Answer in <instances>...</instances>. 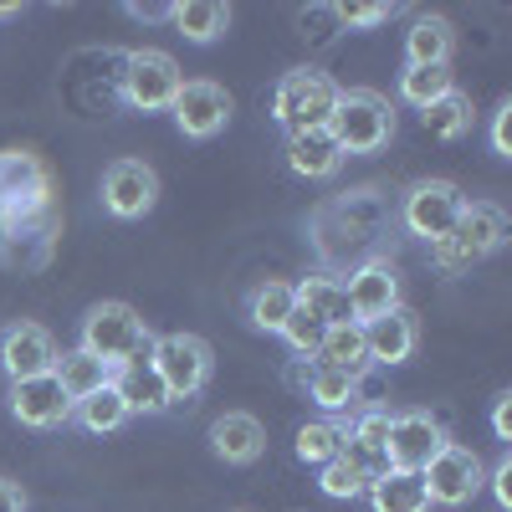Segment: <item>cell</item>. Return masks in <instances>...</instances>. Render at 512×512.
Instances as JSON below:
<instances>
[{
	"mask_svg": "<svg viewBox=\"0 0 512 512\" xmlns=\"http://www.w3.org/2000/svg\"><path fill=\"white\" fill-rule=\"evenodd\" d=\"M72 420H77L88 436H113L118 425L128 420V405L118 400V390L108 384V390H98V395H88V400H77V405H72Z\"/></svg>",
	"mask_w": 512,
	"mask_h": 512,
	"instance_id": "f546056e",
	"label": "cell"
},
{
	"mask_svg": "<svg viewBox=\"0 0 512 512\" xmlns=\"http://www.w3.org/2000/svg\"><path fill=\"white\" fill-rule=\"evenodd\" d=\"M57 338L41 328V323H11L0 333V369L6 379H36V374H52L57 369Z\"/></svg>",
	"mask_w": 512,
	"mask_h": 512,
	"instance_id": "7c38bea8",
	"label": "cell"
},
{
	"mask_svg": "<svg viewBox=\"0 0 512 512\" xmlns=\"http://www.w3.org/2000/svg\"><path fill=\"white\" fill-rule=\"evenodd\" d=\"M431 262H436L441 272H472V267L482 262V256H472L456 236H441V241H431Z\"/></svg>",
	"mask_w": 512,
	"mask_h": 512,
	"instance_id": "e575fe53",
	"label": "cell"
},
{
	"mask_svg": "<svg viewBox=\"0 0 512 512\" xmlns=\"http://www.w3.org/2000/svg\"><path fill=\"white\" fill-rule=\"evenodd\" d=\"M328 134L338 139L344 154H379L395 134V113L379 93H338V108L328 118Z\"/></svg>",
	"mask_w": 512,
	"mask_h": 512,
	"instance_id": "277c9868",
	"label": "cell"
},
{
	"mask_svg": "<svg viewBox=\"0 0 512 512\" xmlns=\"http://www.w3.org/2000/svg\"><path fill=\"white\" fill-rule=\"evenodd\" d=\"M292 308H297V292H292V282H277V277H267L246 297V318H251V328H262V333H282Z\"/></svg>",
	"mask_w": 512,
	"mask_h": 512,
	"instance_id": "484cf974",
	"label": "cell"
},
{
	"mask_svg": "<svg viewBox=\"0 0 512 512\" xmlns=\"http://www.w3.org/2000/svg\"><path fill=\"white\" fill-rule=\"evenodd\" d=\"M0 512H26V492L6 477H0Z\"/></svg>",
	"mask_w": 512,
	"mask_h": 512,
	"instance_id": "ab89813d",
	"label": "cell"
},
{
	"mask_svg": "<svg viewBox=\"0 0 512 512\" xmlns=\"http://www.w3.org/2000/svg\"><path fill=\"white\" fill-rule=\"evenodd\" d=\"M420 128L431 139H461L466 128H472V98H466V93L436 98L431 108H420Z\"/></svg>",
	"mask_w": 512,
	"mask_h": 512,
	"instance_id": "f1b7e54d",
	"label": "cell"
},
{
	"mask_svg": "<svg viewBox=\"0 0 512 512\" xmlns=\"http://www.w3.org/2000/svg\"><path fill=\"white\" fill-rule=\"evenodd\" d=\"M446 93H456V72H451V62L405 67V72H400V98H405L410 108H431V103L446 98Z\"/></svg>",
	"mask_w": 512,
	"mask_h": 512,
	"instance_id": "4316f807",
	"label": "cell"
},
{
	"mask_svg": "<svg viewBox=\"0 0 512 512\" xmlns=\"http://www.w3.org/2000/svg\"><path fill=\"white\" fill-rule=\"evenodd\" d=\"M185 88L180 77V62L169 52H154V47H139L123 57V98L144 108V113H164L169 103H175V93Z\"/></svg>",
	"mask_w": 512,
	"mask_h": 512,
	"instance_id": "8992f818",
	"label": "cell"
},
{
	"mask_svg": "<svg viewBox=\"0 0 512 512\" xmlns=\"http://www.w3.org/2000/svg\"><path fill=\"white\" fill-rule=\"evenodd\" d=\"M451 21L446 16H420L405 36V67H431V62H451Z\"/></svg>",
	"mask_w": 512,
	"mask_h": 512,
	"instance_id": "cb8c5ba5",
	"label": "cell"
},
{
	"mask_svg": "<svg viewBox=\"0 0 512 512\" xmlns=\"http://www.w3.org/2000/svg\"><path fill=\"white\" fill-rule=\"evenodd\" d=\"M297 292V308H308L323 328H338V323H359L354 308H349V292L338 277H303V282H292Z\"/></svg>",
	"mask_w": 512,
	"mask_h": 512,
	"instance_id": "ffe728a7",
	"label": "cell"
},
{
	"mask_svg": "<svg viewBox=\"0 0 512 512\" xmlns=\"http://www.w3.org/2000/svg\"><path fill=\"white\" fill-rule=\"evenodd\" d=\"M169 11H175V6H128V16H134V21H169Z\"/></svg>",
	"mask_w": 512,
	"mask_h": 512,
	"instance_id": "60d3db41",
	"label": "cell"
},
{
	"mask_svg": "<svg viewBox=\"0 0 512 512\" xmlns=\"http://www.w3.org/2000/svg\"><path fill=\"white\" fill-rule=\"evenodd\" d=\"M149 364L164 379L169 400H195L210 379V344L195 333H164V338H154Z\"/></svg>",
	"mask_w": 512,
	"mask_h": 512,
	"instance_id": "5b68a950",
	"label": "cell"
},
{
	"mask_svg": "<svg viewBox=\"0 0 512 512\" xmlns=\"http://www.w3.org/2000/svg\"><path fill=\"white\" fill-rule=\"evenodd\" d=\"M169 21L180 26V36H185V41L205 47V41H216V36L231 26V11L221 6V0H180V6L169 11Z\"/></svg>",
	"mask_w": 512,
	"mask_h": 512,
	"instance_id": "d4e9b609",
	"label": "cell"
},
{
	"mask_svg": "<svg viewBox=\"0 0 512 512\" xmlns=\"http://www.w3.org/2000/svg\"><path fill=\"white\" fill-rule=\"evenodd\" d=\"M287 379L297 384V390H308V379H313V364H303V359H297V364L287 369Z\"/></svg>",
	"mask_w": 512,
	"mask_h": 512,
	"instance_id": "b9f144b4",
	"label": "cell"
},
{
	"mask_svg": "<svg viewBox=\"0 0 512 512\" xmlns=\"http://www.w3.org/2000/svg\"><path fill=\"white\" fill-rule=\"evenodd\" d=\"M11 415L31 431H57L72 420V400L62 395L57 374H36V379H16L11 384Z\"/></svg>",
	"mask_w": 512,
	"mask_h": 512,
	"instance_id": "4fadbf2b",
	"label": "cell"
},
{
	"mask_svg": "<svg viewBox=\"0 0 512 512\" xmlns=\"http://www.w3.org/2000/svg\"><path fill=\"white\" fill-rule=\"evenodd\" d=\"M113 390H118V400L128 405V415H159V410L175 405V400H169V390H164V379L154 374V364H149V359H134V364L113 369Z\"/></svg>",
	"mask_w": 512,
	"mask_h": 512,
	"instance_id": "ac0fdd59",
	"label": "cell"
},
{
	"mask_svg": "<svg viewBox=\"0 0 512 512\" xmlns=\"http://www.w3.org/2000/svg\"><path fill=\"white\" fill-rule=\"evenodd\" d=\"M313 364H318V369H338V374L364 379V369H369L364 328H359V323H338V328H328V333H323V344H318V354H313Z\"/></svg>",
	"mask_w": 512,
	"mask_h": 512,
	"instance_id": "7402d4cb",
	"label": "cell"
},
{
	"mask_svg": "<svg viewBox=\"0 0 512 512\" xmlns=\"http://www.w3.org/2000/svg\"><path fill=\"white\" fill-rule=\"evenodd\" d=\"M210 451H216L226 466H251L256 456L267 451V431L262 420L246 410H226L216 425H210Z\"/></svg>",
	"mask_w": 512,
	"mask_h": 512,
	"instance_id": "2e32d148",
	"label": "cell"
},
{
	"mask_svg": "<svg viewBox=\"0 0 512 512\" xmlns=\"http://www.w3.org/2000/svg\"><path fill=\"white\" fill-rule=\"evenodd\" d=\"M420 482H425V492H431L436 507H466V502L482 492L487 472H482V456H477L472 446L446 441V446L431 456V466L420 472Z\"/></svg>",
	"mask_w": 512,
	"mask_h": 512,
	"instance_id": "52a82bcc",
	"label": "cell"
},
{
	"mask_svg": "<svg viewBox=\"0 0 512 512\" xmlns=\"http://www.w3.org/2000/svg\"><path fill=\"white\" fill-rule=\"evenodd\" d=\"M344 431L354 441H364L369 451H384V441H390V410H359L354 425H344Z\"/></svg>",
	"mask_w": 512,
	"mask_h": 512,
	"instance_id": "836d02e7",
	"label": "cell"
},
{
	"mask_svg": "<svg viewBox=\"0 0 512 512\" xmlns=\"http://www.w3.org/2000/svg\"><path fill=\"white\" fill-rule=\"evenodd\" d=\"M323 333H328V328H323L308 308H292L277 338H282V344H287L297 359H313V354H318V344H323Z\"/></svg>",
	"mask_w": 512,
	"mask_h": 512,
	"instance_id": "1f68e13d",
	"label": "cell"
},
{
	"mask_svg": "<svg viewBox=\"0 0 512 512\" xmlns=\"http://www.w3.org/2000/svg\"><path fill=\"white\" fill-rule=\"evenodd\" d=\"M77 349H88L108 369H123L134 359H149L154 333L128 303H98V308H88V318H82V344Z\"/></svg>",
	"mask_w": 512,
	"mask_h": 512,
	"instance_id": "7a4b0ae2",
	"label": "cell"
},
{
	"mask_svg": "<svg viewBox=\"0 0 512 512\" xmlns=\"http://www.w3.org/2000/svg\"><path fill=\"white\" fill-rule=\"evenodd\" d=\"M472 256H492L502 241H507V216L497 205L477 200V205H461V216H456V231H451Z\"/></svg>",
	"mask_w": 512,
	"mask_h": 512,
	"instance_id": "44dd1931",
	"label": "cell"
},
{
	"mask_svg": "<svg viewBox=\"0 0 512 512\" xmlns=\"http://www.w3.org/2000/svg\"><path fill=\"white\" fill-rule=\"evenodd\" d=\"M338 82L328 72H287L272 93V118L287 128V134H303V128H328L333 108H338Z\"/></svg>",
	"mask_w": 512,
	"mask_h": 512,
	"instance_id": "3957f363",
	"label": "cell"
},
{
	"mask_svg": "<svg viewBox=\"0 0 512 512\" xmlns=\"http://www.w3.org/2000/svg\"><path fill=\"white\" fill-rule=\"evenodd\" d=\"M395 6H374V0H344L338 6V21L344 26H379V21H390Z\"/></svg>",
	"mask_w": 512,
	"mask_h": 512,
	"instance_id": "d590c367",
	"label": "cell"
},
{
	"mask_svg": "<svg viewBox=\"0 0 512 512\" xmlns=\"http://www.w3.org/2000/svg\"><path fill=\"white\" fill-rule=\"evenodd\" d=\"M492 431H497V441H512V390H502L492 400Z\"/></svg>",
	"mask_w": 512,
	"mask_h": 512,
	"instance_id": "74e56055",
	"label": "cell"
},
{
	"mask_svg": "<svg viewBox=\"0 0 512 512\" xmlns=\"http://www.w3.org/2000/svg\"><path fill=\"white\" fill-rule=\"evenodd\" d=\"M344 292H349L354 318H359V323H369V318H379V313L400 308V272H395V262L374 256V262H364V267L344 282Z\"/></svg>",
	"mask_w": 512,
	"mask_h": 512,
	"instance_id": "5bb4252c",
	"label": "cell"
},
{
	"mask_svg": "<svg viewBox=\"0 0 512 512\" xmlns=\"http://www.w3.org/2000/svg\"><path fill=\"white\" fill-rule=\"evenodd\" d=\"M308 400H313L318 410H328V415L354 410V400H359V379H354V374H338V369H318V364H313Z\"/></svg>",
	"mask_w": 512,
	"mask_h": 512,
	"instance_id": "4dcf8cb0",
	"label": "cell"
},
{
	"mask_svg": "<svg viewBox=\"0 0 512 512\" xmlns=\"http://www.w3.org/2000/svg\"><path fill=\"white\" fill-rule=\"evenodd\" d=\"M169 113H175L185 139H216L226 128V118H231V93L221 88V82H210V77H195V82H185V88L175 93Z\"/></svg>",
	"mask_w": 512,
	"mask_h": 512,
	"instance_id": "8fae6325",
	"label": "cell"
},
{
	"mask_svg": "<svg viewBox=\"0 0 512 512\" xmlns=\"http://www.w3.org/2000/svg\"><path fill=\"white\" fill-rule=\"evenodd\" d=\"M318 487H323V497H338V502H354V497H364L369 477H364V472H354V466H349L344 456H333L328 466H318Z\"/></svg>",
	"mask_w": 512,
	"mask_h": 512,
	"instance_id": "d6a6232c",
	"label": "cell"
},
{
	"mask_svg": "<svg viewBox=\"0 0 512 512\" xmlns=\"http://www.w3.org/2000/svg\"><path fill=\"white\" fill-rule=\"evenodd\" d=\"M461 205H466V195H461L451 180H425V185H415V190L405 195L400 221H405L420 241H441V236L456 231Z\"/></svg>",
	"mask_w": 512,
	"mask_h": 512,
	"instance_id": "9c48e42d",
	"label": "cell"
},
{
	"mask_svg": "<svg viewBox=\"0 0 512 512\" xmlns=\"http://www.w3.org/2000/svg\"><path fill=\"white\" fill-rule=\"evenodd\" d=\"M487 482H492V492H497V502H502V507H512V461H507V456L497 461V472H492Z\"/></svg>",
	"mask_w": 512,
	"mask_h": 512,
	"instance_id": "f35d334b",
	"label": "cell"
},
{
	"mask_svg": "<svg viewBox=\"0 0 512 512\" xmlns=\"http://www.w3.org/2000/svg\"><path fill=\"white\" fill-rule=\"evenodd\" d=\"M492 149L497 154H512V103H502L497 118H492Z\"/></svg>",
	"mask_w": 512,
	"mask_h": 512,
	"instance_id": "8d00e7d4",
	"label": "cell"
},
{
	"mask_svg": "<svg viewBox=\"0 0 512 512\" xmlns=\"http://www.w3.org/2000/svg\"><path fill=\"white\" fill-rule=\"evenodd\" d=\"M364 328V349H369V364H405L420 344V323L410 308H390V313H379Z\"/></svg>",
	"mask_w": 512,
	"mask_h": 512,
	"instance_id": "9a60e30c",
	"label": "cell"
},
{
	"mask_svg": "<svg viewBox=\"0 0 512 512\" xmlns=\"http://www.w3.org/2000/svg\"><path fill=\"white\" fill-rule=\"evenodd\" d=\"M338 446H344V425L338 420H308V425H297L292 456L303 466H328L338 456Z\"/></svg>",
	"mask_w": 512,
	"mask_h": 512,
	"instance_id": "83f0119b",
	"label": "cell"
},
{
	"mask_svg": "<svg viewBox=\"0 0 512 512\" xmlns=\"http://www.w3.org/2000/svg\"><path fill=\"white\" fill-rule=\"evenodd\" d=\"M57 384H62V395L77 405V400H88V395H98V390H108L113 384V369L103 364V359H93L88 349H72V354H62L57 359Z\"/></svg>",
	"mask_w": 512,
	"mask_h": 512,
	"instance_id": "603a6c76",
	"label": "cell"
},
{
	"mask_svg": "<svg viewBox=\"0 0 512 512\" xmlns=\"http://www.w3.org/2000/svg\"><path fill=\"white\" fill-rule=\"evenodd\" d=\"M287 164L303 180H328L344 164V149H338V139L328 128H303V134H287Z\"/></svg>",
	"mask_w": 512,
	"mask_h": 512,
	"instance_id": "e0dca14e",
	"label": "cell"
},
{
	"mask_svg": "<svg viewBox=\"0 0 512 512\" xmlns=\"http://www.w3.org/2000/svg\"><path fill=\"white\" fill-rule=\"evenodd\" d=\"M446 425L436 415L425 410H405V415H390V441H384V456H390V466H400V472H425L431 466V456L446 446Z\"/></svg>",
	"mask_w": 512,
	"mask_h": 512,
	"instance_id": "ba28073f",
	"label": "cell"
},
{
	"mask_svg": "<svg viewBox=\"0 0 512 512\" xmlns=\"http://www.w3.org/2000/svg\"><path fill=\"white\" fill-rule=\"evenodd\" d=\"M364 492H369L374 512H431V492H425L420 472H400V466L374 477Z\"/></svg>",
	"mask_w": 512,
	"mask_h": 512,
	"instance_id": "d6986e66",
	"label": "cell"
},
{
	"mask_svg": "<svg viewBox=\"0 0 512 512\" xmlns=\"http://www.w3.org/2000/svg\"><path fill=\"white\" fill-rule=\"evenodd\" d=\"M52 221V185L47 164L36 154L6 149L0 154V231H26Z\"/></svg>",
	"mask_w": 512,
	"mask_h": 512,
	"instance_id": "6da1fadb",
	"label": "cell"
},
{
	"mask_svg": "<svg viewBox=\"0 0 512 512\" xmlns=\"http://www.w3.org/2000/svg\"><path fill=\"white\" fill-rule=\"evenodd\" d=\"M154 200H159V175L144 159H113L103 169V205H108V216L139 221V216L154 210Z\"/></svg>",
	"mask_w": 512,
	"mask_h": 512,
	"instance_id": "30bf717a",
	"label": "cell"
}]
</instances>
